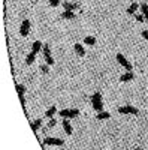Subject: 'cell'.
<instances>
[{
  "label": "cell",
  "mask_w": 148,
  "mask_h": 150,
  "mask_svg": "<svg viewBox=\"0 0 148 150\" xmlns=\"http://www.w3.org/2000/svg\"><path fill=\"white\" fill-rule=\"evenodd\" d=\"M20 101H21L22 108H26V98H24V95H22V96H20Z\"/></svg>",
  "instance_id": "cell-26"
},
{
  "label": "cell",
  "mask_w": 148,
  "mask_h": 150,
  "mask_svg": "<svg viewBox=\"0 0 148 150\" xmlns=\"http://www.w3.org/2000/svg\"><path fill=\"white\" fill-rule=\"evenodd\" d=\"M43 144H48V146H63L65 141L61 138H55V137H46L43 140Z\"/></svg>",
  "instance_id": "cell-6"
},
{
  "label": "cell",
  "mask_w": 148,
  "mask_h": 150,
  "mask_svg": "<svg viewBox=\"0 0 148 150\" xmlns=\"http://www.w3.org/2000/svg\"><path fill=\"white\" fill-rule=\"evenodd\" d=\"M60 117L61 119H73V117H78L79 116V110L78 108H65V110H61L60 112Z\"/></svg>",
  "instance_id": "cell-2"
},
{
  "label": "cell",
  "mask_w": 148,
  "mask_h": 150,
  "mask_svg": "<svg viewBox=\"0 0 148 150\" xmlns=\"http://www.w3.org/2000/svg\"><path fill=\"white\" fill-rule=\"evenodd\" d=\"M96 119H97V120H108V119H111V112H108V111H100V112H97Z\"/></svg>",
  "instance_id": "cell-14"
},
{
  "label": "cell",
  "mask_w": 148,
  "mask_h": 150,
  "mask_svg": "<svg viewBox=\"0 0 148 150\" xmlns=\"http://www.w3.org/2000/svg\"><path fill=\"white\" fill-rule=\"evenodd\" d=\"M84 44L85 45H96V38L94 36H85Z\"/></svg>",
  "instance_id": "cell-19"
},
{
  "label": "cell",
  "mask_w": 148,
  "mask_h": 150,
  "mask_svg": "<svg viewBox=\"0 0 148 150\" xmlns=\"http://www.w3.org/2000/svg\"><path fill=\"white\" fill-rule=\"evenodd\" d=\"M115 59H117V62H118V63L124 68L126 71H132V63H130V62H129L124 56H123L121 53H118V54L115 56Z\"/></svg>",
  "instance_id": "cell-5"
},
{
  "label": "cell",
  "mask_w": 148,
  "mask_h": 150,
  "mask_svg": "<svg viewBox=\"0 0 148 150\" xmlns=\"http://www.w3.org/2000/svg\"><path fill=\"white\" fill-rule=\"evenodd\" d=\"M139 9H141V12H142V14H144L145 20L148 21V5H147V3H142V5L139 6Z\"/></svg>",
  "instance_id": "cell-20"
},
{
  "label": "cell",
  "mask_w": 148,
  "mask_h": 150,
  "mask_svg": "<svg viewBox=\"0 0 148 150\" xmlns=\"http://www.w3.org/2000/svg\"><path fill=\"white\" fill-rule=\"evenodd\" d=\"M17 92H18V96H22L24 93H26V87H24L22 84H17Z\"/></svg>",
  "instance_id": "cell-21"
},
{
  "label": "cell",
  "mask_w": 148,
  "mask_h": 150,
  "mask_svg": "<svg viewBox=\"0 0 148 150\" xmlns=\"http://www.w3.org/2000/svg\"><path fill=\"white\" fill-rule=\"evenodd\" d=\"M136 150H142V149H141V147H138V149H136Z\"/></svg>",
  "instance_id": "cell-28"
},
{
  "label": "cell",
  "mask_w": 148,
  "mask_h": 150,
  "mask_svg": "<svg viewBox=\"0 0 148 150\" xmlns=\"http://www.w3.org/2000/svg\"><path fill=\"white\" fill-rule=\"evenodd\" d=\"M142 38L145 41H148V30H142Z\"/></svg>",
  "instance_id": "cell-27"
},
{
  "label": "cell",
  "mask_w": 148,
  "mask_h": 150,
  "mask_svg": "<svg viewBox=\"0 0 148 150\" xmlns=\"http://www.w3.org/2000/svg\"><path fill=\"white\" fill-rule=\"evenodd\" d=\"M139 6H141V5H138L136 2H132L130 6L127 8V14H129V15H136V12H138Z\"/></svg>",
  "instance_id": "cell-9"
},
{
  "label": "cell",
  "mask_w": 148,
  "mask_h": 150,
  "mask_svg": "<svg viewBox=\"0 0 148 150\" xmlns=\"http://www.w3.org/2000/svg\"><path fill=\"white\" fill-rule=\"evenodd\" d=\"M29 32H30V21L29 20H22L21 26H20V35L26 38L29 35Z\"/></svg>",
  "instance_id": "cell-7"
},
{
  "label": "cell",
  "mask_w": 148,
  "mask_h": 150,
  "mask_svg": "<svg viewBox=\"0 0 148 150\" xmlns=\"http://www.w3.org/2000/svg\"><path fill=\"white\" fill-rule=\"evenodd\" d=\"M55 123H57V120L53 117V119H49V122H48L46 126H48V128H53V126H55Z\"/></svg>",
  "instance_id": "cell-23"
},
{
  "label": "cell",
  "mask_w": 148,
  "mask_h": 150,
  "mask_svg": "<svg viewBox=\"0 0 148 150\" xmlns=\"http://www.w3.org/2000/svg\"><path fill=\"white\" fill-rule=\"evenodd\" d=\"M30 126H32L33 132H38V131L41 129V126H42V120H41V119H36V120L30 125Z\"/></svg>",
  "instance_id": "cell-16"
},
{
  "label": "cell",
  "mask_w": 148,
  "mask_h": 150,
  "mask_svg": "<svg viewBox=\"0 0 148 150\" xmlns=\"http://www.w3.org/2000/svg\"><path fill=\"white\" fill-rule=\"evenodd\" d=\"M48 2H49V5H51V6H58L60 5V0H48Z\"/></svg>",
  "instance_id": "cell-24"
},
{
  "label": "cell",
  "mask_w": 148,
  "mask_h": 150,
  "mask_svg": "<svg viewBox=\"0 0 148 150\" xmlns=\"http://www.w3.org/2000/svg\"><path fill=\"white\" fill-rule=\"evenodd\" d=\"M55 112H57V107H54V105H53V107H49V108L45 111V117H48V119H53Z\"/></svg>",
  "instance_id": "cell-15"
},
{
  "label": "cell",
  "mask_w": 148,
  "mask_h": 150,
  "mask_svg": "<svg viewBox=\"0 0 148 150\" xmlns=\"http://www.w3.org/2000/svg\"><path fill=\"white\" fill-rule=\"evenodd\" d=\"M42 51H43V59H45V62H46V65H54V57H53V54H51V48H49V45H43V48H42Z\"/></svg>",
  "instance_id": "cell-3"
},
{
  "label": "cell",
  "mask_w": 148,
  "mask_h": 150,
  "mask_svg": "<svg viewBox=\"0 0 148 150\" xmlns=\"http://www.w3.org/2000/svg\"><path fill=\"white\" fill-rule=\"evenodd\" d=\"M133 78H135V75H133L132 71H127V72H124L123 75H120V81H121V83H129V81H132Z\"/></svg>",
  "instance_id": "cell-8"
},
{
  "label": "cell",
  "mask_w": 148,
  "mask_h": 150,
  "mask_svg": "<svg viewBox=\"0 0 148 150\" xmlns=\"http://www.w3.org/2000/svg\"><path fill=\"white\" fill-rule=\"evenodd\" d=\"M61 17H63L65 20H75V12H73V11H65L63 12V14H61Z\"/></svg>",
  "instance_id": "cell-17"
},
{
  "label": "cell",
  "mask_w": 148,
  "mask_h": 150,
  "mask_svg": "<svg viewBox=\"0 0 148 150\" xmlns=\"http://www.w3.org/2000/svg\"><path fill=\"white\" fill-rule=\"evenodd\" d=\"M73 50H75V53H76L79 57L85 56V50H84V47H82L81 44H75V45H73Z\"/></svg>",
  "instance_id": "cell-13"
},
{
  "label": "cell",
  "mask_w": 148,
  "mask_h": 150,
  "mask_svg": "<svg viewBox=\"0 0 148 150\" xmlns=\"http://www.w3.org/2000/svg\"><path fill=\"white\" fill-rule=\"evenodd\" d=\"M42 48H43V45H42V42H41V41H34V42H33V45H32V51L38 54Z\"/></svg>",
  "instance_id": "cell-12"
},
{
  "label": "cell",
  "mask_w": 148,
  "mask_h": 150,
  "mask_svg": "<svg viewBox=\"0 0 148 150\" xmlns=\"http://www.w3.org/2000/svg\"><path fill=\"white\" fill-rule=\"evenodd\" d=\"M65 11H76L79 9V3H72V2H65L63 3Z\"/></svg>",
  "instance_id": "cell-11"
},
{
  "label": "cell",
  "mask_w": 148,
  "mask_h": 150,
  "mask_svg": "<svg viewBox=\"0 0 148 150\" xmlns=\"http://www.w3.org/2000/svg\"><path fill=\"white\" fill-rule=\"evenodd\" d=\"M91 105H93L94 111H97V112L103 111V98H102V95L99 93V92H96L91 96Z\"/></svg>",
  "instance_id": "cell-1"
},
{
  "label": "cell",
  "mask_w": 148,
  "mask_h": 150,
  "mask_svg": "<svg viewBox=\"0 0 148 150\" xmlns=\"http://www.w3.org/2000/svg\"><path fill=\"white\" fill-rule=\"evenodd\" d=\"M63 131H65L67 135H70V134L73 132V128H72L69 119H63Z\"/></svg>",
  "instance_id": "cell-10"
},
{
  "label": "cell",
  "mask_w": 148,
  "mask_h": 150,
  "mask_svg": "<svg viewBox=\"0 0 148 150\" xmlns=\"http://www.w3.org/2000/svg\"><path fill=\"white\" fill-rule=\"evenodd\" d=\"M118 112L120 114H133V116H136L138 114V108H135L132 105H123V107H118Z\"/></svg>",
  "instance_id": "cell-4"
},
{
  "label": "cell",
  "mask_w": 148,
  "mask_h": 150,
  "mask_svg": "<svg viewBox=\"0 0 148 150\" xmlns=\"http://www.w3.org/2000/svg\"><path fill=\"white\" fill-rule=\"evenodd\" d=\"M135 17H136V21H139V23H144V21H147V20H145V17H144V14H136Z\"/></svg>",
  "instance_id": "cell-22"
},
{
  "label": "cell",
  "mask_w": 148,
  "mask_h": 150,
  "mask_svg": "<svg viewBox=\"0 0 148 150\" xmlns=\"http://www.w3.org/2000/svg\"><path fill=\"white\" fill-rule=\"evenodd\" d=\"M48 66H49V65H42V66H41V71H42L43 74L49 72V68H48Z\"/></svg>",
  "instance_id": "cell-25"
},
{
  "label": "cell",
  "mask_w": 148,
  "mask_h": 150,
  "mask_svg": "<svg viewBox=\"0 0 148 150\" xmlns=\"http://www.w3.org/2000/svg\"><path fill=\"white\" fill-rule=\"evenodd\" d=\"M34 60H36V53H33V51H32V53H29V54H27V57H26V63H27V65H32Z\"/></svg>",
  "instance_id": "cell-18"
}]
</instances>
